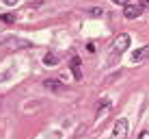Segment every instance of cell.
<instances>
[{
	"label": "cell",
	"mask_w": 149,
	"mask_h": 139,
	"mask_svg": "<svg viewBox=\"0 0 149 139\" xmlns=\"http://www.w3.org/2000/svg\"><path fill=\"white\" fill-rule=\"evenodd\" d=\"M112 2H117V4H119V2H121V0H112Z\"/></svg>",
	"instance_id": "obj_13"
},
{
	"label": "cell",
	"mask_w": 149,
	"mask_h": 139,
	"mask_svg": "<svg viewBox=\"0 0 149 139\" xmlns=\"http://www.w3.org/2000/svg\"><path fill=\"white\" fill-rule=\"evenodd\" d=\"M69 65H71V74H74V78H76V80H80V78H82V68H80V59H78V56H71Z\"/></svg>",
	"instance_id": "obj_4"
},
{
	"label": "cell",
	"mask_w": 149,
	"mask_h": 139,
	"mask_svg": "<svg viewBox=\"0 0 149 139\" xmlns=\"http://www.w3.org/2000/svg\"><path fill=\"white\" fill-rule=\"evenodd\" d=\"M89 13L93 15V18H100V15L104 13V9H102V7H93V9H91V11H89Z\"/></svg>",
	"instance_id": "obj_9"
},
{
	"label": "cell",
	"mask_w": 149,
	"mask_h": 139,
	"mask_svg": "<svg viewBox=\"0 0 149 139\" xmlns=\"http://www.w3.org/2000/svg\"><path fill=\"white\" fill-rule=\"evenodd\" d=\"M127 48H130V35L121 33V35H117V37H115V42H112V46H110V52L115 56H119L121 52H125Z\"/></svg>",
	"instance_id": "obj_1"
},
{
	"label": "cell",
	"mask_w": 149,
	"mask_h": 139,
	"mask_svg": "<svg viewBox=\"0 0 149 139\" xmlns=\"http://www.w3.org/2000/svg\"><path fill=\"white\" fill-rule=\"evenodd\" d=\"M7 48H26V42H19V39H9V42H4Z\"/></svg>",
	"instance_id": "obj_7"
},
{
	"label": "cell",
	"mask_w": 149,
	"mask_h": 139,
	"mask_svg": "<svg viewBox=\"0 0 149 139\" xmlns=\"http://www.w3.org/2000/svg\"><path fill=\"white\" fill-rule=\"evenodd\" d=\"M138 2L143 4V9H149V0H138Z\"/></svg>",
	"instance_id": "obj_12"
},
{
	"label": "cell",
	"mask_w": 149,
	"mask_h": 139,
	"mask_svg": "<svg viewBox=\"0 0 149 139\" xmlns=\"http://www.w3.org/2000/svg\"><path fill=\"white\" fill-rule=\"evenodd\" d=\"M43 63H45V65H56V63H58V56L52 54V52H48V54L43 56Z\"/></svg>",
	"instance_id": "obj_8"
},
{
	"label": "cell",
	"mask_w": 149,
	"mask_h": 139,
	"mask_svg": "<svg viewBox=\"0 0 149 139\" xmlns=\"http://www.w3.org/2000/svg\"><path fill=\"white\" fill-rule=\"evenodd\" d=\"M138 139H149V131H143L141 135H138Z\"/></svg>",
	"instance_id": "obj_11"
},
{
	"label": "cell",
	"mask_w": 149,
	"mask_h": 139,
	"mask_svg": "<svg viewBox=\"0 0 149 139\" xmlns=\"http://www.w3.org/2000/svg\"><path fill=\"white\" fill-rule=\"evenodd\" d=\"M127 120L125 117H119V120L115 122V128H112V135H110V139H125L127 137Z\"/></svg>",
	"instance_id": "obj_2"
},
{
	"label": "cell",
	"mask_w": 149,
	"mask_h": 139,
	"mask_svg": "<svg viewBox=\"0 0 149 139\" xmlns=\"http://www.w3.org/2000/svg\"><path fill=\"white\" fill-rule=\"evenodd\" d=\"M2 2H4V4H7V7H15V4H17V2H19V0H2Z\"/></svg>",
	"instance_id": "obj_10"
},
{
	"label": "cell",
	"mask_w": 149,
	"mask_h": 139,
	"mask_svg": "<svg viewBox=\"0 0 149 139\" xmlns=\"http://www.w3.org/2000/svg\"><path fill=\"white\" fill-rule=\"evenodd\" d=\"M149 52V48H138L132 52V63H138V61H143V56Z\"/></svg>",
	"instance_id": "obj_6"
},
{
	"label": "cell",
	"mask_w": 149,
	"mask_h": 139,
	"mask_svg": "<svg viewBox=\"0 0 149 139\" xmlns=\"http://www.w3.org/2000/svg\"><path fill=\"white\" fill-rule=\"evenodd\" d=\"M43 87H45V89H50V91H63L65 89V85L61 83V80H54V78H45L43 80Z\"/></svg>",
	"instance_id": "obj_5"
},
{
	"label": "cell",
	"mask_w": 149,
	"mask_h": 139,
	"mask_svg": "<svg viewBox=\"0 0 149 139\" xmlns=\"http://www.w3.org/2000/svg\"><path fill=\"white\" fill-rule=\"evenodd\" d=\"M143 11H145L143 4L141 2H134V4H127V7L123 9V15H125V20H136V18H141Z\"/></svg>",
	"instance_id": "obj_3"
}]
</instances>
